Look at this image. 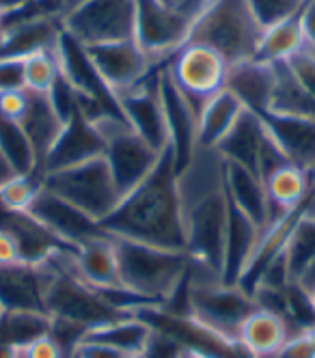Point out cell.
<instances>
[{
	"mask_svg": "<svg viewBox=\"0 0 315 358\" xmlns=\"http://www.w3.org/2000/svg\"><path fill=\"white\" fill-rule=\"evenodd\" d=\"M177 188L186 255L192 264L220 276L229 218L223 158L214 149H197L188 166L177 173Z\"/></svg>",
	"mask_w": 315,
	"mask_h": 358,
	"instance_id": "6da1fadb",
	"label": "cell"
},
{
	"mask_svg": "<svg viewBox=\"0 0 315 358\" xmlns=\"http://www.w3.org/2000/svg\"><path fill=\"white\" fill-rule=\"evenodd\" d=\"M99 227L111 238L186 250L177 166L169 147L162 151L155 169L136 188L121 196L113 214L104 218Z\"/></svg>",
	"mask_w": 315,
	"mask_h": 358,
	"instance_id": "7a4b0ae2",
	"label": "cell"
},
{
	"mask_svg": "<svg viewBox=\"0 0 315 358\" xmlns=\"http://www.w3.org/2000/svg\"><path fill=\"white\" fill-rule=\"evenodd\" d=\"M111 240L117 252L121 285L153 304L167 302L188 274L190 257L186 250H171L121 238Z\"/></svg>",
	"mask_w": 315,
	"mask_h": 358,
	"instance_id": "3957f363",
	"label": "cell"
},
{
	"mask_svg": "<svg viewBox=\"0 0 315 358\" xmlns=\"http://www.w3.org/2000/svg\"><path fill=\"white\" fill-rule=\"evenodd\" d=\"M264 29L251 13L246 0H205L199 9L188 43L212 48L229 65L251 61Z\"/></svg>",
	"mask_w": 315,
	"mask_h": 358,
	"instance_id": "277c9868",
	"label": "cell"
},
{
	"mask_svg": "<svg viewBox=\"0 0 315 358\" xmlns=\"http://www.w3.org/2000/svg\"><path fill=\"white\" fill-rule=\"evenodd\" d=\"M188 306L197 324L214 332L220 339L238 345L244 320L257 309V302L238 285H225L220 276L190 262Z\"/></svg>",
	"mask_w": 315,
	"mask_h": 358,
	"instance_id": "5b68a950",
	"label": "cell"
},
{
	"mask_svg": "<svg viewBox=\"0 0 315 358\" xmlns=\"http://www.w3.org/2000/svg\"><path fill=\"white\" fill-rule=\"evenodd\" d=\"M43 188L69 201L97 222L108 218L121 201V192L104 156L43 175Z\"/></svg>",
	"mask_w": 315,
	"mask_h": 358,
	"instance_id": "8992f818",
	"label": "cell"
},
{
	"mask_svg": "<svg viewBox=\"0 0 315 358\" xmlns=\"http://www.w3.org/2000/svg\"><path fill=\"white\" fill-rule=\"evenodd\" d=\"M61 24L85 48L134 39L136 0H71Z\"/></svg>",
	"mask_w": 315,
	"mask_h": 358,
	"instance_id": "52a82bcc",
	"label": "cell"
},
{
	"mask_svg": "<svg viewBox=\"0 0 315 358\" xmlns=\"http://www.w3.org/2000/svg\"><path fill=\"white\" fill-rule=\"evenodd\" d=\"M104 138V160H106L115 184L123 194L136 188L155 169L162 151H155L145 138H141L123 117L106 115L93 121Z\"/></svg>",
	"mask_w": 315,
	"mask_h": 358,
	"instance_id": "ba28073f",
	"label": "cell"
},
{
	"mask_svg": "<svg viewBox=\"0 0 315 358\" xmlns=\"http://www.w3.org/2000/svg\"><path fill=\"white\" fill-rule=\"evenodd\" d=\"M195 17L169 9L162 0H136L134 41L153 63H167L188 43Z\"/></svg>",
	"mask_w": 315,
	"mask_h": 358,
	"instance_id": "9c48e42d",
	"label": "cell"
},
{
	"mask_svg": "<svg viewBox=\"0 0 315 358\" xmlns=\"http://www.w3.org/2000/svg\"><path fill=\"white\" fill-rule=\"evenodd\" d=\"M169 71L177 89L186 95L190 106L197 110L199 119L205 101L225 89L229 63L212 48L186 43L169 61Z\"/></svg>",
	"mask_w": 315,
	"mask_h": 358,
	"instance_id": "30bf717a",
	"label": "cell"
},
{
	"mask_svg": "<svg viewBox=\"0 0 315 358\" xmlns=\"http://www.w3.org/2000/svg\"><path fill=\"white\" fill-rule=\"evenodd\" d=\"M162 65L153 67V71L136 87L117 95V104H119L123 121L132 127L141 138H145L155 151H164L169 147V132H167L164 108L160 99Z\"/></svg>",
	"mask_w": 315,
	"mask_h": 358,
	"instance_id": "8fae6325",
	"label": "cell"
},
{
	"mask_svg": "<svg viewBox=\"0 0 315 358\" xmlns=\"http://www.w3.org/2000/svg\"><path fill=\"white\" fill-rule=\"evenodd\" d=\"M87 55L115 97L136 87L153 71V67L162 65V63H153L134 39L89 45Z\"/></svg>",
	"mask_w": 315,
	"mask_h": 358,
	"instance_id": "7c38bea8",
	"label": "cell"
},
{
	"mask_svg": "<svg viewBox=\"0 0 315 358\" xmlns=\"http://www.w3.org/2000/svg\"><path fill=\"white\" fill-rule=\"evenodd\" d=\"M29 214L39 224H43L63 246L69 248H78L89 240L104 236L97 220L43 186L29 208Z\"/></svg>",
	"mask_w": 315,
	"mask_h": 358,
	"instance_id": "4fadbf2b",
	"label": "cell"
},
{
	"mask_svg": "<svg viewBox=\"0 0 315 358\" xmlns=\"http://www.w3.org/2000/svg\"><path fill=\"white\" fill-rule=\"evenodd\" d=\"M160 99L169 132V149L179 173L181 169L188 166V162L197 153V110L173 83L169 63H164L160 71Z\"/></svg>",
	"mask_w": 315,
	"mask_h": 358,
	"instance_id": "5bb4252c",
	"label": "cell"
},
{
	"mask_svg": "<svg viewBox=\"0 0 315 358\" xmlns=\"http://www.w3.org/2000/svg\"><path fill=\"white\" fill-rule=\"evenodd\" d=\"M102 156H104V138L99 130L95 127V123L83 117L80 110H76L71 119L65 121L59 138L48 151V156L41 164V175L57 173Z\"/></svg>",
	"mask_w": 315,
	"mask_h": 358,
	"instance_id": "9a60e30c",
	"label": "cell"
},
{
	"mask_svg": "<svg viewBox=\"0 0 315 358\" xmlns=\"http://www.w3.org/2000/svg\"><path fill=\"white\" fill-rule=\"evenodd\" d=\"M57 57H59L61 73L71 83V87L78 93L95 99L108 115L121 117L117 97L106 87V83L102 80V76L93 67V63H91L89 55H87V48L83 43H78L74 37H69L63 31L61 39H59V45H57Z\"/></svg>",
	"mask_w": 315,
	"mask_h": 358,
	"instance_id": "2e32d148",
	"label": "cell"
},
{
	"mask_svg": "<svg viewBox=\"0 0 315 358\" xmlns=\"http://www.w3.org/2000/svg\"><path fill=\"white\" fill-rule=\"evenodd\" d=\"M266 130L294 166L315 175V119L279 113L259 115Z\"/></svg>",
	"mask_w": 315,
	"mask_h": 358,
	"instance_id": "e0dca14e",
	"label": "cell"
},
{
	"mask_svg": "<svg viewBox=\"0 0 315 358\" xmlns=\"http://www.w3.org/2000/svg\"><path fill=\"white\" fill-rule=\"evenodd\" d=\"M223 179H225V192L229 203L233 208H238L242 214H246L261 231L276 220L272 216L264 179L255 171L223 160Z\"/></svg>",
	"mask_w": 315,
	"mask_h": 358,
	"instance_id": "ac0fdd59",
	"label": "cell"
},
{
	"mask_svg": "<svg viewBox=\"0 0 315 358\" xmlns=\"http://www.w3.org/2000/svg\"><path fill=\"white\" fill-rule=\"evenodd\" d=\"M276 87V65L264 61H242L229 65L225 89L242 101L251 113L264 115L270 110Z\"/></svg>",
	"mask_w": 315,
	"mask_h": 358,
	"instance_id": "d6986e66",
	"label": "cell"
},
{
	"mask_svg": "<svg viewBox=\"0 0 315 358\" xmlns=\"http://www.w3.org/2000/svg\"><path fill=\"white\" fill-rule=\"evenodd\" d=\"M63 33L61 17H35L0 31V57L26 59L46 50H57Z\"/></svg>",
	"mask_w": 315,
	"mask_h": 358,
	"instance_id": "ffe728a7",
	"label": "cell"
},
{
	"mask_svg": "<svg viewBox=\"0 0 315 358\" xmlns=\"http://www.w3.org/2000/svg\"><path fill=\"white\" fill-rule=\"evenodd\" d=\"M261 238V229L238 208L229 203L227 236H225V259H223V283L238 285L253 257L255 246Z\"/></svg>",
	"mask_w": 315,
	"mask_h": 358,
	"instance_id": "44dd1931",
	"label": "cell"
},
{
	"mask_svg": "<svg viewBox=\"0 0 315 358\" xmlns=\"http://www.w3.org/2000/svg\"><path fill=\"white\" fill-rule=\"evenodd\" d=\"M0 304L5 311H43L41 268L24 262L0 266Z\"/></svg>",
	"mask_w": 315,
	"mask_h": 358,
	"instance_id": "7402d4cb",
	"label": "cell"
},
{
	"mask_svg": "<svg viewBox=\"0 0 315 358\" xmlns=\"http://www.w3.org/2000/svg\"><path fill=\"white\" fill-rule=\"evenodd\" d=\"M292 332L283 315L257 306L240 328L238 345L248 358H272Z\"/></svg>",
	"mask_w": 315,
	"mask_h": 358,
	"instance_id": "603a6c76",
	"label": "cell"
},
{
	"mask_svg": "<svg viewBox=\"0 0 315 358\" xmlns=\"http://www.w3.org/2000/svg\"><path fill=\"white\" fill-rule=\"evenodd\" d=\"M264 136H266V125L261 121V117L257 113L244 110L214 151L223 160L235 162L257 173V158Z\"/></svg>",
	"mask_w": 315,
	"mask_h": 358,
	"instance_id": "cb8c5ba5",
	"label": "cell"
},
{
	"mask_svg": "<svg viewBox=\"0 0 315 358\" xmlns=\"http://www.w3.org/2000/svg\"><path fill=\"white\" fill-rule=\"evenodd\" d=\"M76 266L80 272V278L93 289L121 285L115 244L106 234L76 248Z\"/></svg>",
	"mask_w": 315,
	"mask_h": 358,
	"instance_id": "d4e9b609",
	"label": "cell"
},
{
	"mask_svg": "<svg viewBox=\"0 0 315 358\" xmlns=\"http://www.w3.org/2000/svg\"><path fill=\"white\" fill-rule=\"evenodd\" d=\"M244 110L242 101L227 89L209 97L197 119V149H216Z\"/></svg>",
	"mask_w": 315,
	"mask_h": 358,
	"instance_id": "484cf974",
	"label": "cell"
},
{
	"mask_svg": "<svg viewBox=\"0 0 315 358\" xmlns=\"http://www.w3.org/2000/svg\"><path fill=\"white\" fill-rule=\"evenodd\" d=\"M266 194L272 208V216L281 218L287 214H294L300 210L304 199L311 192L313 186V175L304 173L302 169L294 164H285L276 169L272 175L264 179Z\"/></svg>",
	"mask_w": 315,
	"mask_h": 358,
	"instance_id": "4316f807",
	"label": "cell"
},
{
	"mask_svg": "<svg viewBox=\"0 0 315 358\" xmlns=\"http://www.w3.org/2000/svg\"><path fill=\"white\" fill-rule=\"evenodd\" d=\"M20 125H22L24 134L29 136V141H31V145L35 149L39 171H41V164H43V160L48 156V151L52 149V145H55V141L59 138L65 123L57 115V110L52 108L48 95L31 93L29 108H26L24 117L20 119Z\"/></svg>",
	"mask_w": 315,
	"mask_h": 358,
	"instance_id": "83f0119b",
	"label": "cell"
},
{
	"mask_svg": "<svg viewBox=\"0 0 315 358\" xmlns=\"http://www.w3.org/2000/svg\"><path fill=\"white\" fill-rule=\"evenodd\" d=\"M302 50H304V37L300 29V15H294L274 24V27L264 29L255 59L270 65H279L294 59Z\"/></svg>",
	"mask_w": 315,
	"mask_h": 358,
	"instance_id": "f1b7e54d",
	"label": "cell"
},
{
	"mask_svg": "<svg viewBox=\"0 0 315 358\" xmlns=\"http://www.w3.org/2000/svg\"><path fill=\"white\" fill-rule=\"evenodd\" d=\"M149 337H151V328L143 320L134 315H125L108 324H102L97 328H91L85 339L106 343L127 356H134V354H143Z\"/></svg>",
	"mask_w": 315,
	"mask_h": 358,
	"instance_id": "f546056e",
	"label": "cell"
},
{
	"mask_svg": "<svg viewBox=\"0 0 315 358\" xmlns=\"http://www.w3.org/2000/svg\"><path fill=\"white\" fill-rule=\"evenodd\" d=\"M50 315L43 311H5L0 317V343L18 350L50 332Z\"/></svg>",
	"mask_w": 315,
	"mask_h": 358,
	"instance_id": "4dcf8cb0",
	"label": "cell"
},
{
	"mask_svg": "<svg viewBox=\"0 0 315 358\" xmlns=\"http://www.w3.org/2000/svg\"><path fill=\"white\" fill-rule=\"evenodd\" d=\"M0 153H3L5 160L13 166L18 175L41 173L35 149L29 136L24 134L20 121L9 119L5 115H0Z\"/></svg>",
	"mask_w": 315,
	"mask_h": 358,
	"instance_id": "1f68e13d",
	"label": "cell"
},
{
	"mask_svg": "<svg viewBox=\"0 0 315 358\" xmlns=\"http://www.w3.org/2000/svg\"><path fill=\"white\" fill-rule=\"evenodd\" d=\"M270 113L315 119V99L296 83V78L287 69V63L276 65V87Z\"/></svg>",
	"mask_w": 315,
	"mask_h": 358,
	"instance_id": "d6a6232c",
	"label": "cell"
},
{
	"mask_svg": "<svg viewBox=\"0 0 315 358\" xmlns=\"http://www.w3.org/2000/svg\"><path fill=\"white\" fill-rule=\"evenodd\" d=\"M43 186V175H13L9 182L0 188V208L11 212H29L35 196Z\"/></svg>",
	"mask_w": 315,
	"mask_h": 358,
	"instance_id": "836d02e7",
	"label": "cell"
},
{
	"mask_svg": "<svg viewBox=\"0 0 315 358\" xmlns=\"http://www.w3.org/2000/svg\"><path fill=\"white\" fill-rule=\"evenodd\" d=\"M24 65H26V91L48 95L57 80V76L61 73L57 50H46V52L26 57Z\"/></svg>",
	"mask_w": 315,
	"mask_h": 358,
	"instance_id": "e575fe53",
	"label": "cell"
},
{
	"mask_svg": "<svg viewBox=\"0 0 315 358\" xmlns=\"http://www.w3.org/2000/svg\"><path fill=\"white\" fill-rule=\"evenodd\" d=\"M307 0H246L251 13L255 15L261 29L274 27V24L294 17L300 13Z\"/></svg>",
	"mask_w": 315,
	"mask_h": 358,
	"instance_id": "d590c367",
	"label": "cell"
},
{
	"mask_svg": "<svg viewBox=\"0 0 315 358\" xmlns=\"http://www.w3.org/2000/svg\"><path fill=\"white\" fill-rule=\"evenodd\" d=\"M26 91V65L24 59L0 57V93Z\"/></svg>",
	"mask_w": 315,
	"mask_h": 358,
	"instance_id": "8d00e7d4",
	"label": "cell"
},
{
	"mask_svg": "<svg viewBox=\"0 0 315 358\" xmlns=\"http://www.w3.org/2000/svg\"><path fill=\"white\" fill-rule=\"evenodd\" d=\"M287 69L296 78V83L315 99V57L302 50L294 59L287 61Z\"/></svg>",
	"mask_w": 315,
	"mask_h": 358,
	"instance_id": "74e56055",
	"label": "cell"
},
{
	"mask_svg": "<svg viewBox=\"0 0 315 358\" xmlns=\"http://www.w3.org/2000/svg\"><path fill=\"white\" fill-rule=\"evenodd\" d=\"M143 356L145 358H183L186 356V350L171 337L162 335V332L151 330V337L143 350Z\"/></svg>",
	"mask_w": 315,
	"mask_h": 358,
	"instance_id": "f35d334b",
	"label": "cell"
},
{
	"mask_svg": "<svg viewBox=\"0 0 315 358\" xmlns=\"http://www.w3.org/2000/svg\"><path fill=\"white\" fill-rule=\"evenodd\" d=\"M272 358H315V352L307 339V332L300 330V332H292Z\"/></svg>",
	"mask_w": 315,
	"mask_h": 358,
	"instance_id": "ab89813d",
	"label": "cell"
},
{
	"mask_svg": "<svg viewBox=\"0 0 315 358\" xmlns=\"http://www.w3.org/2000/svg\"><path fill=\"white\" fill-rule=\"evenodd\" d=\"M20 358H65V354L48 332V335H43V337L35 339L33 343H29L26 348H22Z\"/></svg>",
	"mask_w": 315,
	"mask_h": 358,
	"instance_id": "60d3db41",
	"label": "cell"
},
{
	"mask_svg": "<svg viewBox=\"0 0 315 358\" xmlns=\"http://www.w3.org/2000/svg\"><path fill=\"white\" fill-rule=\"evenodd\" d=\"M29 91H13V93H0V115L20 121L29 108Z\"/></svg>",
	"mask_w": 315,
	"mask_h": 358,
	"instance_id": "b9f144b4",
	"label": "cell"
},
{
	"mask_svg": "<svg viewBox=\"0 0 315 358\" xmlns=\"http://www.w3.org/2000/svg\"><path fill=\"white\" fill-rule=\"evenodd\" d=\"M71 358H130V356L106 345V343H99L93 339H83L80 343H78V348L74 350Z\"/></svg>",
	"mask_w": 315,
	"mask_h": 358,
	"instance_id": "7bdbcfd3",
	"label": "cell"
},
{
	"mask_svg": "<svg viewBox=\"0 0 315 358\" xmlns=\"http://www.w3.org/2000/svg\"><path fill=\"white\" fill-rule=\"evenodd\" d=\"M298 15H300V29L304 37V52L315 57V0H307Z\"/></svg>",
	"mask_w": 315,
	"mask_h": 358,
	"instance_id": "ee69618b",
	"label": "cell"
},
{
	"mask_svg": "<svg viewBox=\"0 0 315 358\" xmlns=\"http://www.w3.org/2000/svg\"><path fill=\"white\" fill-rule=\"evenodd\" d=\"M20 248L15 244V240L0 229V266H11V264H20Z\"/></svg>",
	"mask_w": 315,
	"mask_h": 358,
	"instance_id": "f6af8a7d",
	"label": "cell"
},
{
	"mask_svg": "<svg viewBox=\"0 0 315 358\" xmlns=\"http://www.w3.org/2000/svg\"><path fill=\"white\" fill-rule=\"evenodd\" d=\"M296 283L304 289V292H311L315 287V257L300 270V274L296 276Z\"/></svg>",
	"mask_w": 315,
	"mask_h": 358,
	"instance_id": "bcb514c9",
	"label": "cell"
},
{
	"mask_svg": "<svg viewBox=\"0 0 315 358\" xmlns=\"http://www.w3.org/2000/svg\"><path fill=\"white\" fill-rule=\"evenodd\" d=\"M13 175H18V173H15V171H13V166L5 160L3 153H0V188H3Z\"/></svg>",
	"mask_w": 315,
	"mask_h": 358,
	"instance_id": "7dc6e473",
	"label": "cell"
},
{
	"mask_svg": "<svg viewBox=\"0 0 315 358\" xmlns=\"http://www.w3.org/2000/svg\"><path fill=\"white\" fill-rule=\"evenodd\" d=\"M0 358H20V350L13 348V345L0 343Z\"/></svg>",
	"mask_w": 315,
	"mask_h": 358,
	"instance_id": "c3c4849f",
	"label": "cell"
},
{
	"mask_svg": "<svg viewBox=\"0 0 315 358\" xmlns=\"http://www.w3.org/2000/svg\"><path fill=\"white\" fill-rule=\"evenodd\" d=\"M24 3H29V0H0V9H3V11L7 13V11H11V9H18V7L24 5Z\"/></svg>",
	"mask_w": 315,
	"mask_h": 358,
	"instance_id": "681fc988",
	"label": "cell"
},
{
	"mask_svg": "<svg viewBox=\"0 0 315 358\" xmlns=\"http://www.w3.org/2000/svg\"><path fill=\"white\" fill-rule=\"evenodd\" d=\"M304 332H307V339H309V343H311V348H313V352H315V324H313L311 328H307Z\"/></svg>",
	"mask_w": 315,
	"mask_h": 358,
	"instance_id": "f907efd6",
	"label": "cell"
},
{
	"mask_svg": "<svg viewBox=\"0 0 315 358\" xmlns=\"http://www.w3.org/2000/svg\"><path fill=\"white\" fill-rule=\"evenodd\" d=\"M183 358H212V356H203V354H195V352H186Z\"/></svg>",
	"mask_w": 315,
	"mask_h": 358,
	"instance_id": "816d5d0a",
	"label": "cell"
},
{
	"mask_svg": "<svg viewBox=\"0 0 315 358\" xmlns=\"http://www.w3.org/2000/svg\"><path fill=\"white\" fill-rule=\"evenodd\" d=\"M309 294V298H311V304H313V311H315V287L311 289V292H307Z\"/></svg>",
	"mask_w": 315,
	"mask_h": 358,
	"instance_id": "f5cc1de1",
	"label": "cell"
},
{
	"mask_svg": "<svg viewBox=\"0 0 315 358\" xmlns=\"http://www.w3.org/2000/svg\"><path fill=\"white\" fill-rule=\"evenodd\" d=\"M3 313H5V306H3V304H0V317H3Z\"/></svg>",
	"mask_w": 315,
	"mask_h": 358,
	"instance_id": "db71d44e",
	"label": "cell"
},
{
	"mask_svg": "<svg viewBox=\"0 0 315 358\" xmlns=\"http://www.w3.org/2000/svg\"><path fill=\"white\" fill-rule=\"evenodd\" d=\"M130 358H145L143 354H134V356H130Z\"/></svg>",
	"mask_w": 315,
	"mask_h": 358,
	"instance_id": "11a10c76",
	"label": "cell"
},
{
	"mask_svg": "<svg viewBox=\"0 0 315 358\" xmlns=\"http://www.w3.org/2000/svg\"><path fill=\"white\" fill-rule=\"evenodd\" d=\"M313 182H315V175H313Z\"/></svg>",
	"mask_w": 315,
	"mask_h": 358,
	"instance_id": "9f6ffc18",
	"label": "cell"
},
{
	"mask_svg": "<svg viewBox=\"0 0 315 358\" xmlns=\"http://www.w3.org/2000/svg\"><path fill=\"white\" fill-rule=\"evenodd\" d=\"M69 3H71V0H69Z\"/></svg>",
	"mask_w": 315,
	"mask_h": 358,
	"instance_id": "6f0895ef",
	"label": "cell"
}]
</instances>
